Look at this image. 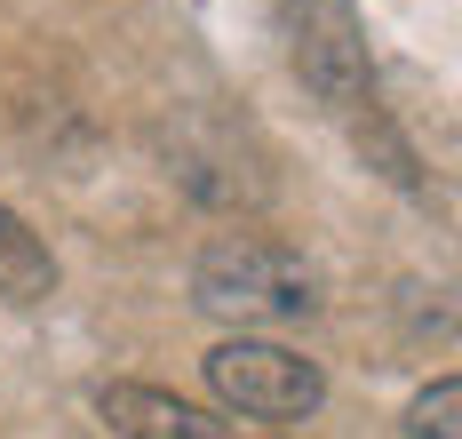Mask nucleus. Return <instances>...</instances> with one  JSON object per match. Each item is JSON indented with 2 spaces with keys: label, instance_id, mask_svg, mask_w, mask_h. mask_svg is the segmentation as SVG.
I'll list each match as a JSON object with an SVG mask.
<instances>
[{
  "label": "nucleus",
  "instance_id": "obj_1",
  "mask_svg": "<svg viewBox=\"0 0 462 439\" xmlns=\"http://www.w3.org/2000/svg\"><path fill=\"white\" fill-rule=\"evenodd\" d=\"M191 288L208 312H224V320H295V312H311L319 295H311V272L272 240H247V232H231L199 256V272H191Z\"/></svg>",
  "mask_w": 462,
  "mask_h": 439
},
{
  "label": "nucleus",
  "instance_id": "obj_2",
  "mask_svg": "<svg viewBox=\"0 0 462 439\" xmlns=\"http://www.w3.org/2000/svg\"><path fill=\"white\" fill-rule=\"evenodd\" d=\"M208 391L239 407V416H263V424H303L311 407L327 399V376L319 360L287 351V343H263V336H231L208 351Z\"/></svg>",
  "mask_w": 462,
  "mask_h": 439
},
{
  "label": "nucleus",
  "instance_id": "obj_3",
  "mask_svg": "<svg viewBox=\"0 0 462 439\" xmlns=\"http://www.w3.org/2000/svg\"><path fill=\"white\" fill-rule=\"evenodd\" d=\"M96 416L120 439H231V424H216L208 407H191V399H176L160 384H104Z\"/></svg>",
  "mask_w": 462,
  "mask_h": 439
},
{
  "label": "nucleus",
  "instance_id": "obj_4",
  "mask_svg": "<svg viewBox=\"0 0 462 439\" xmlns=\"http://www.w3.org/2000/svg\"><path fill=\"white\" fill-rule=\"evenodd\" d=\"M48 288H56V256H48V240L16 216V208H0V295H8V304H41Z\"/></svg>",
  "mask_w": 462,
  "mask_h": 439
},
{
  "label": "nucleus",
  "instance_id": "obj_5",
  "mask_svg": "<svg viewBox=\"0 0 462 439\" xmlns=\"http://www.w3.org/2000/svg\"><path fill=\"white\" fill-rule=\"evenodd\" d=\"M455 416H462V384H455V376H439V384L415 399V439H462Z\"/></svg>",
  "mask_w": 462,
  "mask_h": 439
}]
</instances>
